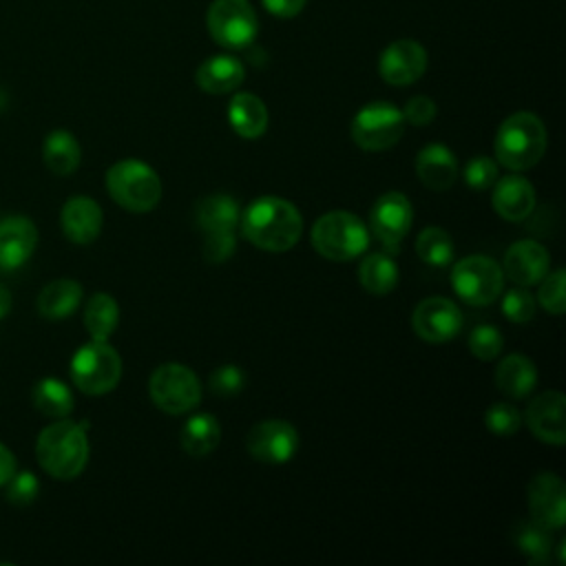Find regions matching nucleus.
Returning <instances> with one entry per match:
<instances>
[{
	"mask_svg": "<svg viewBox=\"0 0 566 566\" xmlns=\"http://www.w3.org/2000/svg\"><path fill=\"white\" fill-rule=\"evenodd\" d=\"M358 281L371 294H389L398 283V268L389 252H371L358 265Z\"/></svg>",
	"mask_w": 566,
	"mask_h": 566,
	"instance_id": "c85d7f7f",
	"label": "nucleus"
},
{
	"mask_svg": "<svg viewBox=\"0 0 566 566\" xmlns=\"http://www.w3.org/2000/svg\"><path fill=\"white\" fill-rule=\"evenodd\" d=\"M402 117L405 122H409L411 126H427L433 122L436 117V102L427 95H416L411 97L405 108H402Z\"/></svg>",
	"mask_w": 566,
	"mask_h": 566,
	"instance_id": "79ce46f5",
	"label": "nucleus"
},
{
	"mask_svg": "<svg viewBox=\"0 0 566 566\" xmlns=\"http://www.w3.org/2000/svg\"><path fill=\"white\" fill-rule=\"evenodd\" d=\"M495 385L509 398H524L537 385V369L524 354H509L497 363Z\"/></svg>",
	"mask_w": 566,
	"mask_h": 566,
	"instance_id": "393cba45",
	"label": "nucleus"
},
{
	"mask_svg": "<svg viewBox=\"0 0 566 566\" xmlns=\"http://www.w3.org/2000/svg\"><path fill=\"white\" fill-rule=\"evenodd\" d=\"M513 544L531 564H544L553 551L551 531L533 520L517 522L513 528Z\"/></svg>",
	"mask_w": 566,
	"mask_h": 566,
	"instance_id": "7c9ffc66",
	"label": "nucleus"
},
{
	"mask_svg": "<svg viewBox=\"0 0 566 566\" xmlns=\"http://www.w3.org/2000/svg\"><path fill=\"white\" fill-rule=\"evenodd\" d=\"M528 513L531 520L546 526L548 531H559L566 520V486L557 473H537L528 482Z\"/></svg>",
	"mask_w": 566,
	"mask_h": 566,
	"instance_id": "4468645a",
	"label": "nucleus"
},
{
	"mask_svg": "<svg viewBox=\"0 0 566 566\" xmlns=\"http://www.w3.org/2000/svg\"><path fill=\"white\" fill-rule=\"evenodd\" d=\"M208 33L223 49H245L254 42L259 20L248 0H214L206 13Z\"/></svg>",
	"mask_w": 566,
	"mask_h": 566,
	"instance_id": "9d476101",
	"label": "nucleus"
},
{
	"mask_svg": "<svg viewBox=\"0 0 566 566\" xmlns=\"http://www.w3.org/2000/svg\"><path fill=\"white\" fill-rule=\"evenodd\" d=\"M243 385H245V374L237 365H221L208 378L210 391L217 396H223V398L237 396L243 389Z\"/></svg>",
	"mask_w": 566,
	"mask_h": 566,
	"instance_id": "4c0bfd02",
	"label": "nucleus"
},
{
	"mask_svg": "<svg viewBox=\"0 0 566 566\" xmlns=\"http://www.w3.org/2000/svg\"><path fill=\"white\" fill-rule=\"evenodd\" d=\"M502 314L513 323H528L535 316V298L522 287L509 290L502 301Z\"/></svg>",
	"mask_w": 566,
	"mask_h": 566,
	"instance_id": "58836bf2",
	"label": "nucleus"
},
{
	"mask_svg": "<svg viewBox=\"0 0 566 566\" xmlns=\"http://www.w3.org/2000/svg\"><path fill=\"white\" fill-rule=\"evenodd\" d=\"M195 217H197V226L203 230V234L228 232V230H237L239 219H241V208L230 195L217 192V195H208L197 201Z\"/></svg>",
	"mask_w": 566,
	"mask_h": 566,
	"instance_id": "a878e982",
	"label": "nucleus"
},
{
	"mask_svg": "<svg viewBox=\"0 0 566 566\" xmlns=\"http://www.w3.org/2000/svg\"><path fill=\"white\" fill-rule=\"evenodd\" d=\"M119 321L117 301L111 294L97 292L88 298L84 307V325L93 340H108Z\"/></svg>",
	"mask_w": 566,
	"mask_h": 566,
	"instance_id": "c756f323",
	"label": "nucleus"
},
{
	"mask_svg": "<svg viewBox=\"0 0 566 566\" xmlns=\"http://www.w3.org/2000/svg\"><path fill=\"white\" fill-rule=\"evenodd\" d=\"M102 223H104L102 208L91 197L77 195L66 199V203L62 206V212H60L62 232L69 241L77 245H86L95 241L102 232Z\"/></svg>",
	"mask_w": 566,
	"mask_h": 566,
	"instance_id": "a211bd4d",
	"label": "nucleus"
},
{
	"mask_svg": "<svg viewBox=\"0 0 566 566\" xmlns=\"http://www.w3.org/2000/svg\"><path fill=\"white\" fill-rule=\"evenodd\" d=\"M42 159L53 175L66 177L80 166L82 150L77 139L69 130H53L42 144Z\"/></svg>",
	"mask_w": 566,
	"mask_h": 566,
	"instance_id": "bb28decb",
	"label": "nucleus"
},
{
	"mask_svg": "<svg viewBox=\"0 0 566 566\" xmlns=\"http://www.w3.org/2000/svg\"><path fill=\"white\" fill-rule=\"evenodd\" d=\"M9 310H11V294L4 285H0V321L7 316Z\"/></svg>",
	"mask_w": 566,
	"mask_h": 566,
	"instance_id": "a18cd8bd",
	"label": "nucleus"
},
{
	"mask_svg": "<svg viewBox=\"0 0 566 566\" xmlns=\"http://www.w3.org/2000/svg\"><path fill=\"white\" fill-rule=\"evenodd\" d=\"M234 248H237L234 230L203 234V256L210 263H223L234 254Z\"/></svg>",
	"mask_w": 566,
	"mask_h": 566,
	"instance_id": "a19ab883",
	"label": "nucleus"
},
{
	"mask_svg": "<svg viewBox=\"0 0 566 566\" xmlns=\"http://www.w3.org/2000/svg\"><path fill=\"white\" fill-rule=\"evenodd\" d=\"M548 265H551L548 250L533 239H522L506 250L502 272L513 283L526 287V285L539 283L546 276Z\"/></svg>",
	"mask_w": 566,
	"mask_h": 566,
	"instance_id": "f3484780",
	"label": "nucleus"
},
{
	"mask_svg": "<svg viewBox=\"0 0 566 566\" xmlns=\"http://www.w3.org/2000/svg\"><path fill=\"white\" fill-rule=\"evenodd\" d=\"M82 301V285L73 279H55L38 294V312L46 321H62L71 316Z\"/></svg>",
	"mask_w": 566,
	"mask_h": 566,
	"instance_id": "b1692460",
	"label": "nucleus"
},
{
	"mask_svg": "<svg viewBox=\"0 0 566 566\" xmlns=\"http://www.w3.org/2000/svg\"><path fill=\"white\" fill-rule=\"evenodd\" d=\"M546 126L528 111L509 115L495 133V159L509 170H528L546 153Z\"/></svg>",
	"mask_w": 566,
	"mask_h": 566,
	"instance_id": "7ed1b4c3",
	"label": "nucleus"
},
{
	"mask_svg": "<svg viewBox=\"0 0 566 566\" xmlns=\"http://www.w3.org/2000/svg\"><path fill=\"white\" fill-rule=\"evenodd\" d=\"M111 199L128 212H150L161 199L159 175L139 159H122L106 172Z\"/></svg>",
	"mask_w": 566,
	"mask_h": 566,
	"instance_id": "20e7f679",
	"label": "nucleus"
},
{
	"mask_svg": "<svg viewBox=\"0 0 566 566\" xmlns=\"http://www.w3.org/2000/svg\"><path fill=\"white\" fill-rule=\"evenodd\" d=\"M484 424L495 436H511L522 427V416L509 402H495L486 409Z\"/></svg>",
	"mask_w": 566,
	"mask_h": 566,
	"instance_id": "c9c22d12",
	"label": "nucleus"
},
{
	"mask_svg": "<svg viewBox=\"0 0 566 566\" xmlns=\"http://www.w3.org/2000/svg\"><path fill=\"white\" fill-rule=\"evenodd\" d=\"M245 77V69L234 55H212L199 64L195 71V82L201 91L212 95H223L234 91Z\"/></svg>",
	"mask_w": 566,
	"mask_h": 566,
	"instance_id": "4be33fe9",
	"label": "nucleus"
},
{
	"mask_svg": "<svg viewBox=\"0 0 566 566\" xmlns=\"http://www.w3.org/2000/svg\"><path fill=\"white\" fill-rule=\"evenodd\" d=\"M150 400L166 413L179 416L195 409L201 400V382L192 369L179 363L157 367L148 380Z\"/></svg>",
	"mask_w": 566,
	"mask_h": 566,
	"instance_id": "1a4fd4ad",
	"label": "nucleus"
},
{
	"mask_svg": "<svg viewBox=\"0 0 566 566\" xmlns=\"http://www.w3.org/2000/svg\"><path fill=\"white\" fill-rule=\"evenodd\" d=\"M4 486H7V500L15 506L31 504L38 497V491H40L38 478L31 471L13 473Z\"/></svg>",
	"mask_w": 566,
	"mask_h": 566,
	"instance_id": "ea45409f",
	"label": "nucleus"
},
{
	"mask_svg": "<svg viewBox=\"0 0 566 566\" xmlns=\"http://www.w3.org/2000/svg\"><path fill=\"white\" fill-rule=\"evenodd\" d=\"M248 453L265 464H285L298 451V433L287 420H261L245 438Z\"/></svg>",
	"mask_w": 566,
	"mask_h": 566,
	"instance_id": "f8f14e48",
	"label": "nucleus"
},
{
	"mask_svg": "<svg viewBox=\"0 0 566 566\" xmlns=\"http://www.w3.org/2000/svg\"><path fill=\"white\" fill-rule=\"evenodd\" d=\"M502 334L493 325H478L469 336V349L480 360H495L502 352Z\"/></svg>",
	"mask_w": 566,
	"mask_h": 566,
	"instance_id": "f704fd0d",
	"label": "nucleus"
},
{
	"mask_svg": "<svg viewBox=\"0 0 566 566\" xmlns=\"http://www.w3.org/2000/svg\"><path fill=\"white\" fill-rule=\"evenodd\" d=\"M40 467L57 480L77 478L88 460L86 429L71 420H57L44 427L35 442Z\"/></svg>",
	"mask_w": 566,
	"mask_h": 566,
	"instance_id": "f03ea898",
	"label": "nucleus"
},
{
	"mask_svg": "<svg viewBox=\"0 0 566 566\" xmlns=\"http://www.w3.org/2000/svg\"><path fill=\"white\" fill-rule=\"evenodd\" d=\"M491 203L495 212L506 221H524L535 210V188L522 175H506L497 177L493 184Z\"/></svg>",
	"mask_w": 566,
	"mask_h": 566,
	"instance_id": "aec40b11",
	"label": "nucleus"
},
{
	"mask_svg": "<svg viewBox=\"0 0 566 566\" xmlns=\"http://www.w3.org/2000/svg\"><path fill=\"white\" fill-rule=\"evenodd\" d=\"M71 378L88 396L108 394L122 378V358L106 340H91L73 354Z\"/></svg>",
	"mask_w": 566,
	"mask_h": 566,
	"instance_id": "423d86ee",
	"label": "nucleus"
},
{
	"mask_svg": "<svg viewBox=\"0 0 566 566\" xmlns=\"http://www.w3.org/2000/svg\"><path fill=\"white\" fill-rule=\"evenodd\" d=\"M33 407L51 418H66L73 411V394L57 378H42L33 387Z\"/></svg>",
	"mask_w": 566,
	"mask_h": 566,
	"instance_id": "2f4dec72",
	"label": "nucleus"
},
{
	"mask_svg": "<svg viewBox=\"0 0 566 566\" xmlns=\"http://www.w3.org/2000/svg\"><path fill=\"white\" fill-rule=\"evenodd\" d=\"M497 164L486 155L471 157L464 166V181L473 190H489L497 181Z\"/></svg>",
	"mask_w": 566,
	"mask_h": 566,
	"instance_id": "e433bc0d",
	"label": "nucleus"
},
{
	"mask_svg": "<svg viewBox=\"0 0 566 566\" xmlns=\"http://www.w3.org/2000/svg\"><path fill=\"white\" fill-rule=\"evenodd\" d=\"M181 447L192 458H203L212 453L221 440L219 420L212 413H195L181 429Z\"/></svg>",
	"mask_w": 566,
	"mask_h": 566,
	"instance_id": "cd10ccee",
	"label": "nucleus"
},
{
	"mask_svg": "<svg viewBox=\"0 0 566 566\" xmlns=\"http://www.w3.org/2000/svg\"><path fill=\"white\" fill-rule=\"evenodd\" d=\"M15 473V455L0 442V486L9 482V478Z\"/></svg>",
	"mask_w": 566,
	"mask_h": 566,
	"instance_id": "c03bdc74",
	"label": "nucleus"
},
{
	"mask_svg": "<svg viewBox=\"0 0 566 566\" xmlns=\"http://www.w3.org/2000/svg\"><path fill=\"white\" fill-rule=\"evenodd\" d=\"M564 283H566V274H564L562 268L555 270V272H546V276L539 281L537 301L546 312H551V314H562L564 312V307H566Z\"/></svg>",
	"mask_w": 566,
	"mask_h": 566,
	"instance_id": "72a5a7b5",
	"label": "nucleus"
},
{
	"mask_svg": "<svg viewBox=\"0 0 566 566\" xmlns=\"http://www.w3.org/2000/svg\"><path fill=\"white\" fill-rule=\"evenodd\" d=\"M352 139L358 148L380 153L398 144L405 133L402 111L389 102L365 104L352 119Z\"/></svg>",
	"mask_w": 566,
	"mask_h": 566,
	"instance_id": "0eeeda50",
	"label": "nucleus"
},
{
	"mask_svg": "<svg viewBox=\"0 0 566 566\" xmlns=\"http://www.w3.org/2000/svg\"><path fill=\"white\" fill-rule=\"evenodd\" d=\"M566 398L562 391H544L535 396L524 413L526 427L533 431L535 438H539L546 444L562 447L566 442Z\"/></svg>",
	"mask_w": 566,
	"mask_h": 566,
	"instance_id": "dca6fc26",
	"label": "nucleus"
},
{
	"mask_svg": "<svg viewBox=\"0 0 566 566\" xmlns=\"http://www.w3.org/2000/svg\"><path fill=\"white\" fill-rule=\"evenodd\" d=\"M261 2L276 18H294L305 7V0H261Z\"/></svg>",
	"mask_w": 566,
	"mask_h": 566,
	"instance_id": "37998d69",
	"label": "nucleus"
},
{
	"mask_svg": "<svg viewBox=\"0 0 566 566\" xmlns=\"http://www.w3.org/2000/svg\"><path fill=\"white\" fill-rule=\"evenodd\" d=\"M228 122L243 139H256L268 130V108L254 93H237L228 104Z\"/></svg>",
	"mask_w": 566,
	"mask_h": 566,
	"instance_id": "5701e85b",
	"label": "nucleus"
},
{
	"mask_svg": "<svg viewBox=\"0 0 566 566\" xmlns=\"http://www.w3.org/2000/svg\"><path fill=\"white\" fill-rule=\"evenodd\" d=\"M378 71L380 77L391 86L413 84L427 71V51L416 40H396L382 51Z\"/></svg>",
	"mask_w": 566,
	"mask_h": 566,
	"instance_id": "2eb2a0df",
	"label": "nucleus"
},
{
	"mask_svg": "<svg viewBox=\"0 0 566 566\" xmlns=\"http://www.w3.org/2000/svg\"><path fill=\"white\" fill-rule=\"evenodd\" d=\"M451 285L464 303L484 307L500 296L504 287V272L491 256L471 254L453 265Z\"/></svg>",
	"mask_w": 566,
	"mask_h": 566,
	"instance_id": "6e6552de",
	"label": "nucleus"
},
{
	"mask_svg": "<svg viewBox=\"0 0 566 566\" xmlns=\"http://www.w3.org/2000/svg\"><path fill=\"white\" fill-rule=\"evenodd\" d=\"M38 245V228L27 217L0 221V270H15L27 263Z\"/></svg>",
	"mask_w": 566,
	"mask_h": 566,
	"instance_id": "6ab92c4d",
	"label": "nucleus"
},
{
	"mask_svg": "<svg viewBox=\"0 0 566 566\" xmlns=\"http://www.w3.org/2000/svg\"><path fill=\"white\" fill-rule=\"evenodd\" d=\"M411 325L422 340L447 343L462 329V312L444 296H429L416 305Z\"/></svg>",
	"mask_w": 566,
	"mask_h": 566,
	"instance_id": "ddd939ff",
	"label": "nucleus"
},
{
	"mask_svg": "<svg viewBox=\"0 0 566 566\" xmlns=\"http://www.w3.org/2000/svg\"><path fill=\"white\" fill-rule=\"evenodd\" d=\"M239 226L254 248L265 252H285L301 239L303 217L287 199L268 195L252 201L241 212Z\"/></svg>",
	"mask_w": 566,
	"mask_h": 566,
	"instance_id": "f257e3e1",
	"label": "nucleus"
},
{
	"mask_svg": "<svg viewBox=\"0 0 566 566\" xmlns=\"http://www.w3.org/2000/svg\"><path fill=\"white\" fill-rule=\"evenodd\" d=\"M416 252L420 261H424L431 268H444L453 261V241L447 234V230L438 226L424 228L416 239Z\"/></svg>",
	"mask_w": 566,
	"mask_h": 566,
	"instance_id": "473e14b6",
	"label": "nucleus"
},
{
	"mask_svg": "<svg viewBox=\"0 0 566 566\" xmlns=\"http://www.w3.org/2000/svg\"><path fill=\"white\" fill-rule=\"evenodd\" d=\"M413 221L411 201L402 192H385L380 195L369 212V228L376 241L391 254L400 250L402 239L409 234Z\"/></svg>",
	"mask_w": 566,
	"mask_h": 566,
	"instance_id": "9b49d317",
	"label": "nucleus"
},
{
	"mask_svg": "<svg viewBox=\"0 0 566 566\" xmlns=\"http://www.w3.org/2000/svg\"><path fill=\"white\" fill-rule=\"evenodd\" d=\"M416 172H418V179L429 190L442 192L451 188L458 177L455 155L444 144H429L420 148L416 157Z\"/></svg>",
	"mask_w": 566,
	"mask_h": 566,
	"instance_id": "412c9836",
	"label": "nucleus"
},
{
	"mask_svg": "<svg viewBox=\"0 0 566 566\" xmlns=\"http://www.w3.org/2000/svg\"><path fill=\"white\" fill-rule=\"evenodd\" d=\"M312 245L329 261H352L367 250L369 230L356 214L332 210L314 221Z\"/></svg>",
	"mask_w": 566,
	"mask_h": 566,
	"instance_id": "39448f33",
	"label": "nucleus"
}]
</instances>
